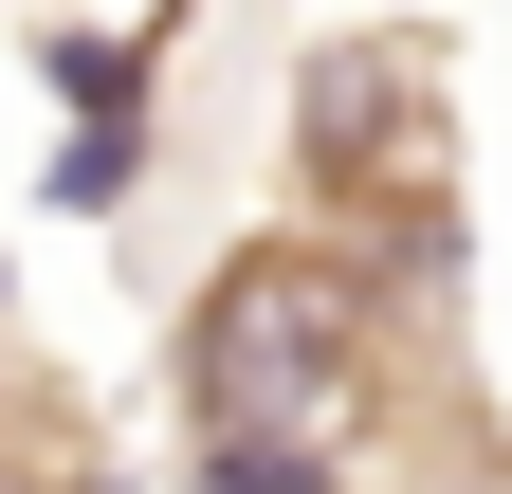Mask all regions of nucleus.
I'll use <instances>...</instances> for the list:
<instances>
[{
	"instance_id": "1",
	"label": "nucleus",
	"mask_w": 512,
	"mask_h": 494,
	"mask_svg": "<svg viewBox=\"0 0 512 494\" xmlns=\"http://www.w3.org/2000/svg\"><path fill=\"white\" fill-rule=\"evenodd\" d=\"M384 403V312L366 275H330L311 238H256V257H220L202 330H183V421H202V458H293L330 476L366 440Z\"/></svg>"
},
{
	"instance_id": "2",
	"label": "nucleus",
	"mask_w": 512,
	"mask_h": 494,
	"mask_svg": "<svg viewBox=\"0 0 512 494\" xmlns=\"http://www.w3.org/2000/svg\"><path fill=\"white\" fill-rule=\"evenodd\" d=\"M311 129V183H330L348 220H384L403 257H439V202H458V110H439V55L421 37H330L293 92Z\"/></svg>"
},
{
	"instance_id": "3",
	"label": "nucleus",
	"mask_w": 512,
	"mask_h": 494,
	"mask_svg": "<svg viewBox=\"0 0 512 494\" xmlns=\"http://www.w3.org/2000/svg\"><path fill=\"white\" fill-rule=\"evenodd\" d=\"M220 494H330V476H293V458H220Z\"/></svg>"
}]
</instances>
